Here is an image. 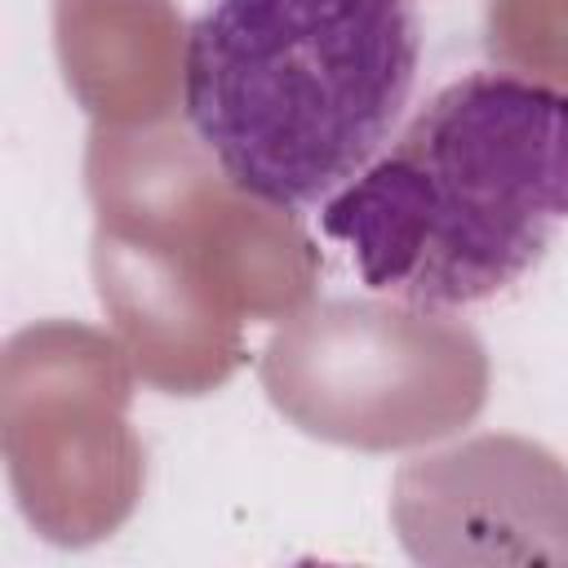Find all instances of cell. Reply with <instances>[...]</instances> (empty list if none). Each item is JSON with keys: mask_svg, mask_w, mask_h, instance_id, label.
Listing matches in <instances>:
<instances>
[{"mask_svg": "<svg viewBox=\"0 0 568 568\" xmlns=\"http://www.w3.org/2000/svg\"><path fill=\"white\" fill-rule=\"evenodd\" d=\"M413 0H209L182 58V106L226 182L275 209L351 186L417 89Z\"/></svg>", "mask_w": 568, "mask_h": 568, "instance_id": "cell-2", "label": "cell"}, {"mask_svg": "<svg viewBox=\"0 0 568 568\" xmlns=\"http://www.w3.org/2000/svg\"><path fill=\"white\" fill-rule=\"evenodd\" d=\"M390 519L417 564H568V466L524 435H475L404 462Z\"/></svg>", "mask_w": 568, "mask_h": 568, "instance_id": "cell-3", "label": "cell"}, {"mask_svg": "<svg viewBox=\"0 0 568 568\" xmlns=\"http://www.w3.org/2000/svg\"><path fill=\"white\" fill-rule=\"evenodd\" d=\"M568 222V89L470 71L435 89L386 151L320 204L359 280L422 311L519 284Z\"/></svg>", "mask_w": 568, "mask_h": 568, "instance_id": "cell-1", "label": "cell"}]
</instances>
